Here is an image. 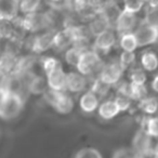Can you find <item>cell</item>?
<instances>
[{
    "label": "cell",
    "instance_id": "obj_1",
    "mask_svg": "<svg viewBox=\"0 0 158 158\" xmlns=\"http://www.w3.org/2000/svg\"><path fill=\"white\" fill-rule=\"evenodd\" d=\"M23 107V100L19 93L7 92L0 102V117L12 119L16 117Z\"/></svg>",
    "mask_w": 158,
    "mask_h": 158
},
{
    "label": "cell",
    "instance_id": "obj_2",
    "mask_svg": "<svg viewBox=\"0 0 158 158\" xmlns=\"http://www.w3.org/2000/svg\"><path fill=\"white\" fill-rule=\"evenodd\" d=\"M46 99L55 110L61 114H67L73 110V100L64 91H56L50 89L46 92Z\"/></svg>",
    "mask_w": 158,
    "mask_h": 158
},
{
    "label": "cell",
    "instance_id": "obj_3",
    "mask_svg": "<svg viewBox=\"0 0 158 158\" xmlns=\"http://www.w3.org/2000/svg\"><path fill=\"white\" fill-rule=\"evenodd\" d=\"M51 20L47 14L39 13V12H33V13L25 14L24 19L21 21L23 29L27 31H38L46 28L50 25Z\"/></svg>",
    "mask_w": 158,
    "mask_h": 158
},
{
    "label": "cell",
    "instance_id": "obj_4",
    "mask_svg": "<svg viewBox=\"0 0 158 158\" xmlns=\"http://www.w3.org/2000/svg\"><path fill=\"white\" fill-rule=\"evenodd\" d=\"M139 47H146L158 41V28L143 21L133 31Z\"/></svg>",
    "mask_w": 158,
    "mask_h": 158
},
{
    "label": "cell",
    "instance_id": "obj_5",
    "mask_svg": "<svg viewBox=\"0 0 158 158\" xmlns=\"http://www.w3.org/2000/svg\"><path fill=\"white\" fill-rule=\"evenodd\" d=\"M138 13L127 11V10H121L120 14L117 18L115 23V29L119 35L127 33H133L135 28L139 26L138 24Z\"/></svg>",
    "mask_w": 158,
    "mask_h": 158
},
{
    "label": "cell",
    "instance_id": "obj_6",
    "mask_svg": "<svg viewBox=\"0 0 158 158\" xmlns=\"http://www.w3.org/2000/svg\"><path fill=\"white\" fill-rule=\"evenodd\" d=\"M132 152L139 156H151L153 153L152 149V136L146 133V131L140 129L133 138L132 142Z\"/></svg>",
    "mask_w": 158,
    "mask_h": 158
},
{
    "label": "cell",
    "instance_id": "obj_7",
    "mask_svg": "<svg viewBox=\"0 0 158 158\" xmlns=\"http://www.w3.org/2000/svg\"><path fill=\"white\" fill-rule=\"evenodd\" d=\"M100 57L95 51H84L77 65V69L82 75H90L100 65Z\"/></svg>",
    "mask_w": 158,
    "mask_h": 158
},
{
    "label": "cell",
    "instance_id": "obj_8",
    "mask_svg": "<svg viewBox=\"0 0 158 158\" xmlns=\"http://www.w3.org/2000/svg\"><path fill=\"white\" fill-rule=\"evenodd\" d=\"M123 68L121 67L120 63L106 64L100 73V79L112 86L119 81V79L123 75Z\"/></svg>",
    "mask_w": 158,
    "mask_h": 158
},
{
    "label": "cell",
    "instance_id": "obj_9",
    "mask_svg": "<svg viewBox=\"0 0 158 158\" xmlns=\"http://www.w3.org/2000/svg\"><path fill=\"white\" fill-rule=\"evenodd\" d=\"M66 80H67V74L64 73L61 66L47 75V84L52 90L64 91L66 89Z\"/></svg>",
    "mask_w": 158,
    "mask_h": 158
},
{
    "label": "cell",
    "instance_id": "obj_10",
    "mask_svg": "<svg viewBox=\"0 0 158 158\" xmlns=\"http://www.w3.org/2000/svg\"><path fill=\"white\" fill-rule=\"evenodd\" d=\"M19 13V0H0V20L14 21Z\"/></svg>",
    "mask_w": 158,
    "mask_h": 158
},
{
    "label": "cell",
    "instance_id": "obj_11",
    "mask_svg": "<svg viewBox=\"0 0 158 158\" xmlns=\"http://www.w3.org/2000/svg\"><path fill=\"white\" fill-rule=\"evenodd\" d=\"M116 44V34L112 28L106 29L105 31L95 36L94 46L101 51H108Z\"/></svg>",
    "mask_w": 158,
    "mask_h": 158
},
{
    "label": "cell",
    "instance_id": "obj_12",
    "mask_svg": "<svg viewBox=\"0 0 158 158\" xmlns=\"http://www.w3.org/2000/svg\"><path fill=\"white\" fill-rule=\"evenodd\" d=\"M54 36L55 33L53 31H49V33H44L41 35L35 37L33 41V51L37 53L44 52V51L50 49L54 44Z\"/></svg>",
    "mask_w": 158,
    "mask_h": 158
},
{
    "label": "cell",
    "instance_id": "obj_13",
    "mask_svg": "<svg viewBox=\"0 0 158 158\" xmlns=\"http://www.w3.org/2000/svg\"><path fill=\"white\" fill-rule=\"evenodd\" d=\"M85 75L81 73H69L67 74V80H66V89L70 92H80L86 88V79Z\"/></svg>",
    "mask_w": 158,
    "mask_h": 158
},
{
    "label": "cell",
    "instance_id": "obj_14",
    "mask_svg": "<svg viewBox=\"0 0 158 158\" xmlns=\"http://www.w3.org/2000/svg\"><path fill=\"white\" fill-rule=\"evenodd\" d=\"M112 24L110 23V21L106 19V16L103 13H98L97 16H93L92 21L89 24V31L92 35L98 36L99 34L105 31L106 29L110 28Z\"/></svg>",
    "mask_w": 158,
    "mask_h": 158
},
{
    "label": "cell",
    "instance_id": "obj_15",
    "mask_svg": "<svg viewBox=\"0 0 158 158\" xmlns=\"http://www.w3.org/2000/svg\"><path fill=\"white\" fill-rule=\"evenodd\" d=\"M80 107L84 112L92 113L99 107V99L93 91H88L80 98Z\"/></svg>",
    "mask_w": 158,
    "mask_h": 158
},
{
    "label": "cell",
    "instance_id": "obj_16",
    "mask_svg": "<svg viewBox=\"0 0 158 158\" xmlns=\"http://www.w3.org/2000/svg\"><path fill=\"white\" fill-rule=\"evenodd\" d=\"M141 65L145 72H155L158 68V55L154 51H145L141 55Z\"/></svg>",
    "mask_w": 158,
    "mask_h": 158
},
{
    "label": "cell",
    "instance_id": "obj_17",
    "mask_svg": "<svg viewBox=\"0 0 158 158\" xmlns=\"http://www.w3.org/2000/svg\"><path fill=\"white\" fill-rule=\"evenodd\" d=\"M120 113L115 101H105L99 105V114L103 119H112Z\"/></svg>",
    "mask_w": 158,
    "mask_h": 158
},
{
    "label": "cell",
    "instance_id": "obj_18",
    "mask_svg": "<svg viewBox=\"0 0 158 158\" xmlns=\"http://www.w3.org/2000/svg\"><path fill=\"white\" fill-rule=\"evenodd\" d=\"M119 44L123 51H127V52H134L139 48L138 40H136L134 33H127L120 35Z\"/></svg>",
    "mask_w": 158,
    "mask_h": 158
},
{
    "label": "cell",
    "instance_id": "obj_19",
    "mask_svg": "<svg viewBox=\"0 0 158 158\" xmlns=\"http://www.w3.org/2000/svg\"><path fill=\"white\" fill-rule=\"evenodd\" d=\"M139 108L146 115H154L158 110V100L155 97H145L139 101Z\"/></svg>",
    "mask_w": 158,
    "mask_h": 158
},
{
    "label": "cell",
    "instance_id": "obj_20",
    "mask_svg": "<svg viewBox=\"0 0 158 158\" xmlns=\"http://www.w3.org/2000/svg\"><path fill=\"white\" fill-rule=\"evenodd\" d=\"M16 65H18L16 64V59L11 53L3 54L2 56L0 57V72L2 73V74L8 75L14 68H16Z\"/></svg>",
    "mask_w": 158,
    "mask_h": 158
},
{
    "label": "cell",
    "instance_id": "obj_21",
    "mask_svg": "<svg viewBox=\"0 0 158 158\" xmlns=\"http://www.w3.org/2000/svg\"><path fill=\"white\" fill-rule=\"evenodd\" d=\"M42 0H19V9L20 13L22 14H29L36 12L38 8L41 5Z\"/></svg>",
    "mask_w": 158,
    "mask_h": 158
},
{
    "label": "cell",
    "instance_id": "obj_22",
    "mask_svg": "<svg viewBox=\"0 0 158 158\" xmlns=\"http://www.w3.org/2000/svg\"><path fill=\"white\" fill-rule=\"evenodd\" d=\"M84 50L82 48L78 46H74L72 48H69L65 53V60L69 65H73V66H76L78 65L79 63V60L81 57L82 53H84Z\"/></svg>",
    "mask_w": 158,
    "mask_h": 158
},
{
    "label": "cell",
    "instance_id": "obj_23",
    "mask_svg": "<svg viewBox=\"0 0 158 158\" xmlns=\"http://www.w3.org/2000/svg\"><path fill=\"white\" fill-rule=\"evenodd\" d=\"M142 129L152 138H158V117L149 116L145 118L144 127Z\"/></svg>",
    "mask_w": 158,
    "mask_h": 158
},
{
    "label": "cell",
    "instance_id": "obj_24",
    "mask_svg": "<svg viewBox=\"0 0 158 158\" xmlns=\"http://www.w3.org/2000/svg\"><path fill=\"white\" fill-rule=\"evenodd\" d=\"M145 6V0H123V9L133 13H139Z\"/></svg>",
    "mask_w": 158,
    "mask_h": 158
},
{
    "label": "cell",
    "instance_id": "obj_25",
    "mask_svg": "<svg viewBox=\"0 0 158 158\" xmlns=\"http://www.w3.org/2000/svg\"><path fill=\"white\" fill-rule=\"evenodd\" d=\"M129 97L131 100H135V101H140L143 98L147 97V91L145 88V85L141 86V85H134L130 82V91H129Z\"/></svg>",
    "mask_w": 158,
    "mask_h": 158
},
{
    "label": "cell",
    "instance_id": "obj_26",
    "mask_svg": "<svg viewBox=\"0 0 158 158\" xmlns=\"http://www.w3.org/2000/svg\"><path fill=\"white\" fill-rule=\"evenodd\" d=\"M144 22L158 28V6L156 7L147 6L146 11H145Z\"/></svg>",
    "mask_w": 158,
    "mask_h": 158
},
{
    "label": "cell",
    "instance_id": "obj_27",
    "mask_svg": "<svg viewBox=\"0 0 158 158\" xmlns=\"http://www.w3.org/2000/svg\"><path fill=\"white\" fill-rule=\"evenodd\" d=\"M147 80L146 73L143 68H134L130 73V82L134 85H145Z\"/></svg>",
    "mask_w": 158,
    "mask_h": 158
},
{
    "label": "cell",
    "instance_id": "obj_28",
    "mask_svg": "<svg viewBox=\"0 0 158 158\" xmlns=\"http://www.w3.org/2000/svg\"><path fill=\"white\" fill-rule=\"evenodd\" d=\"M135 61V54L134 52H127V51H123L119 57V63H120L121 67L123 69H127L128 67L132 65Z\"/></svg>",
    "mask_w": 158,
    "mask_h": 158
},
{
    "label": "cell",
    "instance_id": "obj_29",
    "mask_svg": "<svg viewBox=\"0 0 158 158\" xmlns=\"http://www.w3.org/2000/svg\"><path fill=\"white\" fill-rule=\"evenodd\" d=\"M114 101L116 102L120 112H125V110H129L131 106V98H129L128 95L121 94V93H118V95L115 98Z\"/></svg>",
    "mask_w": 158,
    "mask_h": 158
},
{
    "label": "cell",
    "instance_id": "obj_30",
    "mask_svg": "<svg viewBox=\"0 0 158 158\" xmlns=\"http://www.w3.org/2000/svg\"><path fill=\"white\" fill-rule=\"evenodd\" d=\"M75 158H102V155L99 153V151L91 147L82 148L76 154Z\"/></svg>",
    "mask_w": 158,
    "mask_h": 158
},
{
    "label": "cell",
    "instance_id": "obj_31",
    "mask_svg": "<svg viewBox=\"0 0 158 158\" xmlns=\"http://www.w3.org/2000/svg\"><path fill=\"white\" fill-rule=\"evenodd\" d=\"M110 87V85L106 84V82H104L103 80H101V79L99 78L98 80H95V82L93 84L92 90L91 91H93L98 97H99V95H105L106 93H107Z\"/></svg>",
    "mask_w": 158,
    "mask_h": 158
},
{
    "label": "cell",
    "instance_id": "obj_32",
    "mask_svg": "<svg viewBox=\"0 0 158 158\" xmlns=\"http://www.w3.org/2000/svg\"><path fill=\"white\" fill-rule=\"evenodd\" d=\"M67 5L77 12H82L90 6V0H66Z\"/></svg>",
    "mask_w": 158,
    "mask_h": 158
},
{
    "label": "cell",
    "instance_id": "obj_33",
    "mask_svg": "<svg viewBox=\"0 0 158 158\" xmlns=\"http://www.w3.org/2000/svg\"><path fill=\"white\" fill-rule=\"evenodd\" d=\"M42 67H44V73L48 75L49 73L53 72L57 67H60V63L54 57H46L44 60V62H42Z\"/></svg>",
    "mask_w": 158,
    "mask_h": 158
},
{
    "label": "cell",
    "instance_id": "obj_34",
    "mask_svg": "<svg viewBox=\"0 0 158 158\" xmlns=\"http://www.w3.org/2000/svg\"><path fill=\"white\" fill-rule=\"evenodd\" d=\"M29 90L34 93H41L44 90V80L41 77L34 78L29 82Z\"/></svg>",
    "mask_w": 158,
    "mask_h": 158
},
{
    "label": "cell",
    "instance_id": "obj_35",
    "mask_svg": "<svg viewBox=\"0 0 158 158\" xmlns=\"http://www.w3.org/2000/svg\"><path fill=\"white\" fill-rule=\"evenodd\" d=\"M133 155L135 154H132V152L128 151V149H125V148H121V149H118L116 153L114 154L113 158H131Z\"/></svg>",
    "mask_w": 158,
    "mask_h": 158
},
{
    "label": "cell",
    "instance_id": "obj_36",
    "mask_svg": "<svg viewBox=\"0 0 158 158\" xmlns=\"http://www.w3.org/2000/svg\"><path fill=\"white\" fill-rule=\"evenodd\" d=\"M152 89H153L156 93H158V75L154 77L153 81H152Z\"/></svg>",
    "mask_w": 158,
    "mask_h": 158
},
{
    "label": "cell",
    "instance_id": "obj_37",
    "mask_svg": "<svg viewBox=\"0 0 158 158\" xmlns=\"http://www.w3.org/2000/svg\"><path fill=\"white\" fill-rule=\"evenodd\" d=\"M47 1H49L51 3H61L63 1H66V0H47Z\"/></svg>",
    "mask_w": 158,
    "mask_h": 158
},
{
    "label": "cell",
    "instance_id": "obj_38",
    "mask_svg": "<svg viewBox=\"0 0 158 158\" xmlns=\"http://www.w3.org/2000/svg\"><path fill=\"white\" fill-rule=\"evenodd\" d=\"M152 158H158V151H156V149H154V152L152 153Z\"/></svg>",
    "mask_w": 158,
    "mask_h": 158
},
{
    "label": "cell",
    "instance_id": "obj_39",
    "mask_svg": "<svg viewBox=\"0 0 158 158\" xmlns=\"http://www.w3.org/2000/svg\"><path fill=\"white\" fill-rule=\"evenodd\" d=\"M131 158H145V157H143V156H139V155H133Z\"/></svg>",
    "mask_w": 158,
    "mask_h": 158
},
{
    "label": "cell",
    "instance_id": "obj_40",
    "mask_svg": "<svg viewBox=\"0 0 158 158\" xmlns=\"http://www.w3.org/2000/svg\"><path fill=\"white\" fill-rule=\"evenodd\" d=\"M155 149H156V151H158V143H157V145H156V148Z\"/></svg>",
    "mask_w": 158,
    "mask_h": 158
},
{
    "label": "cell",
    "instance_id": "obj_41",
    "mask_svg": "<svg viewBox=\"0 0 158 158\" xmlns=\"http://www.w3.org/2000/svg\"><path fill=\"white\" fill-rule=\"evenodd\" d=\"M115 1H117V0H115Z\"/></svg>",
    "mask_w": 158,
    "mask_h": 158
}]
</instances>
